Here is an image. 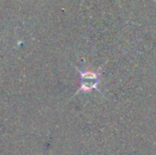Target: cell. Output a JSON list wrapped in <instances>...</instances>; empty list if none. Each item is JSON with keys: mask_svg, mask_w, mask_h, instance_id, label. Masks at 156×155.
I'll use <instances>...</instances> for the list:
<instances>
[{"mask_svg": "<svg viewBox=\"0 0 156 155\" xmlns=\"http://www.w3.org/2000/svg\"><path fill=\"white\" fill-rule=\"evenodd\" d=\"M81 75V88L80 90L89 91L93 89H98L99 73L94 71H80ZM79 90V91H80Z\"/></svg>", "mask_w": 156, "mask_h": 155, "instance_id": "1", "label": "cell"}]
</instances>
